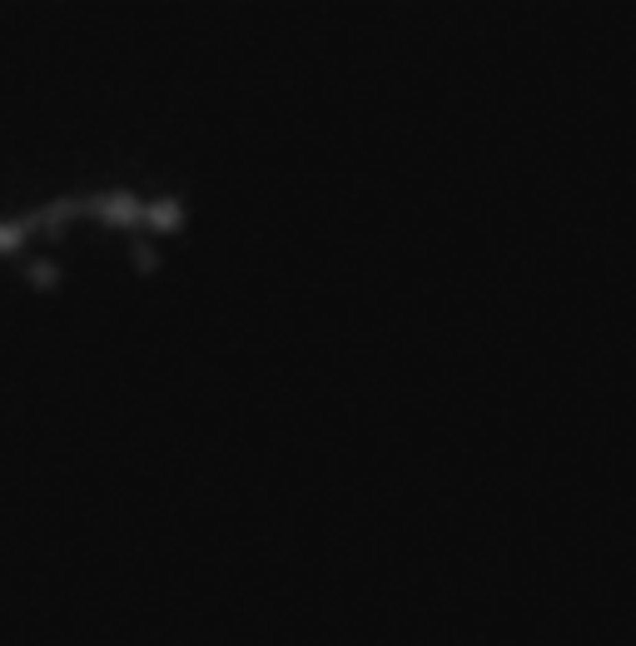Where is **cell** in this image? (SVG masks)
Here are the masks:
<instances>
[{
	"label": "cell",
	"mask_w": 636,
	"mask_h": 646,
	"mask_svg": "<svg viewBox=\"0 0 636 646\" xmlns=\"http://www.w3.org/2000/svg\"><path fill=\"white\" fill-rule=\"evenodd\" d=\"M30 279H55V264H30Z\"/></svg>",
	"instance_id": "1"
}]
</instances>
